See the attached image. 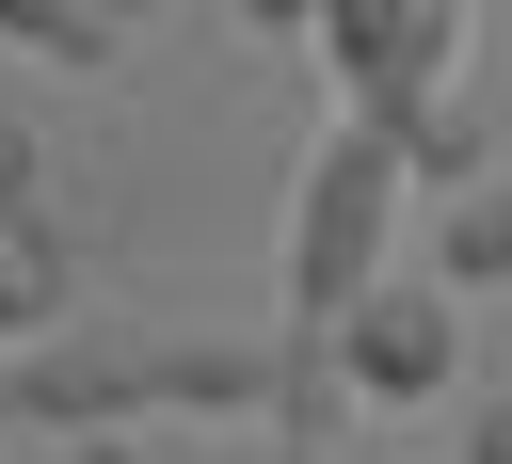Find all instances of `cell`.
Segmentation results:
<instances>
[{
  "mask_svg": "<svg viewBox=\"0 0 512 464\" xmlns=\"http://www.w3.org/2000/svg\"><path fill=\"white\" fill-rule=\"evenodd\" d=\"M400 192H416V144H400V112L336 96V128L304 144V192H288V320H336V304L384 272V240H400Z\"/></svg>",
  "mask_w": 512,
  "mask_h": 464,
  "instance_id": "6da1fadb",
  "label": "cell"
},
{
  "mask_svg": "<svg viewBox=\"0 0 512 464\" xmlns=\"http://www.w3.org/2000/svg\"><path fill=\"white\" fill-rule=\"evenodd\" d=\"M320 336H336L352 400H384V416H416V400L464 384V288H448V272H368Z\"/></svg>",
  "mask_w": 512,
  "mask_h": 464,
  "instance_id": "7a4b0ae2",
  "label": "cell"
},
{
  "mask_svg": "<svg viewBox=\"0 0 512 464\" xmlns=\"http://www.w3.org/2000/svg\"><path fill=\"white\" fill-rule=\"evenodd\" d=\"M80 464H320V416H256V400H144V416H96Z\"/></svg>",
  "mask_w": 512,
  "mask_h": 464,
  "instance_id": "3957f363",
  "label": "cell"
},
{
  "mask_svg": "<svg viewBox=\"0 0 512 464\" xmlns=\"http://www.w3.org/2000/svg\"><path fill=\"white\" fill-rule=\"evenodd\" d=\"M320 64H336V96L400 112L416 80L464 64V0H320Z\"/></svg>",
  "mask_w": 512,
  "mask_h": 464,
  "instance_id": "277c9868",
  "label": "cell"
},
{
  "mask_svg": "<svg viewBox=\"0 0 512 464\" xmlns=\"http://www.w3.org/2000/svg\"><path fill=\"white\" fill-rule=\"evenodd\" d=\"M432 272H448V288H512V160H496V176H448Z\"/></svg>",
  "mask_w": 512,
  "mask_h": 464,
  "instance_id": "5b68a950",
  "label": "cell"
},
{
  "mask_svg": "<svg viewBox=\"0 0 512 464\" xmlns=\"http://www.w3.org/2000/svg\"><path fill=\"white\" fill-rule=\"evenodd\" d=\"M400 144H416V176H432V192H448V176H480V80H464V64H448V80H416V96H400Z\"/></svg>",
  "mask_w": 512,
  "mask_h": 464,
  "instance_id": "8992f818",
  "label": "cell"
},
{
  "mask_svg": "<svg viewBox=\"0 0 512 464\" xmlns=\"http://www.w3.org/2000/svg\"><path fill=\"white\" fill-rule=\"evenodd\" d=\"M80 288H64V224L32 208V224H0V336H48Z\"/></svg>",
  "mask_w": 512,
  "mask_h": 464,
  "instance_id": "52a82bcc",
  "label": "cell"
},
{
  "mask_svg": "<svg viewBox=\"0 0 512 464\" xmlns=\"http://www.w3.org/2000/svg\"><path fill=\"white\" fill-rule=\"evenodd\" d=\"M0 32H16L32 64H112L128 16H112V0H0Z\"/></svg>",
  "mask_w": 512,
  "mask_h": 464,
  "instance_id": "ba28073f",
  "label": "cell"
},
{
  "mask_svg": "<svg viewBox=\"0 0 512 464\" xmlns=\"http://www.w3.org/2000/svg\"><path fill=\"white\" fill-rule=\"evenodd\" d=\"M32 160H48V144H32V128H0V224H32V208H48V176H32Z\"/></svg>",
  "mask_w": 512,
  "mask_h": 464,
  "instance_id": "9c48e42d",
  "label": "cell"
},
{
  "mask_svg": "<svg viewBox=\"0 0 512 464\" xmlns=\"http://www.w3.org/2000/svg\"><path fill=\"white\" fill-rule=\"evenodd\" d=\"M464 464H512V400H480V416H464Z\"/></svg>",
  "mask_w": 512,
  "mask_h": 464,
  "instance_id": "30bf717a",
  "label": "cell"
},
{
  "mask_svg": "<svg viewBox=\"0 0 512 464\" xmlns=\"http://www.w3.org/2000/svg\"><path fill=\"white\" fill-rule=\"evenodd\" d=\"M240 32H320V0H240Z\"/></svg>",
  "mask_w": 512,
  "mask_h": 464,
  "instance_id": "8fae6325",
  "label": "cell"
},
{
  "mask_svg": "<svg viewBox=\"0 0 512 464\" xmlns=\"http://www.w3.org/2000/svg\"><path fill=\"white\" fill-rule=\"evenodd\" d=\"M112 16H160V0H112Z\"/></svg>",
  "mask_w": 512,
  "mask_h": 464,
  "instance_id": "7c38bea8",
  "label": "cell"
}]
</instances>
